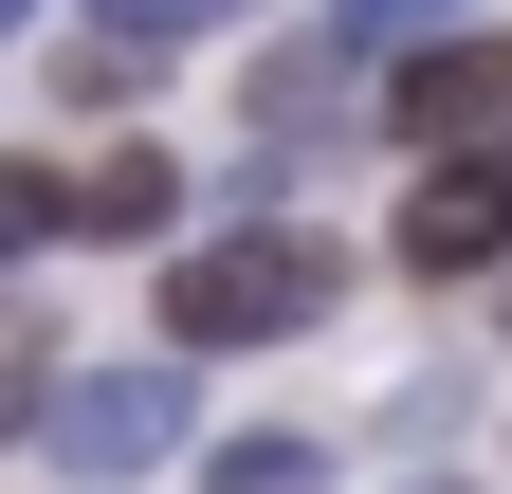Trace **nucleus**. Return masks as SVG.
I'll list each match as a JSON object with an SVG mask.
<instances>
[{
	"instance_id": "obj_1",
	"label": "nucleus",
	"mask_w": 512,
	"mask_h": 494,
	"mask_svg": "<svg viewBox=\"0 0 512 494\" xmlns=\"http://www.w3.org/2000/svg\"><path fill=\"white\" fill-rule=\"evenodd\" d=\"M330 293H348V257H330V238H183V257H165V348H275V330H311V312H330Z\"/></svg>"
},
{
	"instance_id": "obj_2",
	"label": "nucleus",
	"mask_w": 512,
	"mask_h": 494,
	"mask_svg": "<svg viewBox=\"0 0 512 494\" xmlns=\"http://www.w3.org/2000/svg\"><path fill=\"white\" fill-rule=\"evenodd\" d=\"M202 366V348H183ZM183 366H74V385H37V458H74V476H147L183 440Z\"/></svg>"
},
{
	"instance_id": "obj_3",
	"label": "nucleus",
	"mask_w": 512,
	"mask_h": 494,
	"mask_svg": "<svg viewBox=\"0 0 512 494\" xmlns=\"http://www.w3.org/2000/svg\"><path fill=\"white\" fill-rule=\"evenodd\" d=\"M494 257H512V129H494V147H421L403 275H494Z\"/></svg>"
},
{
	"instance_id": "obj_4",
	"label": "nucleus",
	"mask_w": 512,
	"mask_h": 494,
	"mask_svg": "<svg viewBox=\"0 0 512 494\" xmlns=\"http://www.w3.org/2000/svg\"><path fill=\"white\" fill-rule=\"evenodd\" d=\"M384 129L403 147H494L512 129V37H421L403 74H384Z\"/></svg>"
},
{
	"instance_id": "obj_5",
	"label": "nucleus",
	"mask_w": 512,
	"mask_h": 494,
	"mask_svg": "<svg viewBox=\"0 0 512 494\" xmlns=\"http://www.w3.org/2000/svg\"><path fill=\"white\" fill-rule=\"evenodd\" d=\"M165 220H183V165H165V147H110V165L74 183V238H165Z\"/></svg>"
},
{
	"instance_id": "obj_6",
	"label": "nucleus",
	"mask_w": 512,
	"mask_h": 494,
	"mask_svg": "<svg viewBox=\"0 0 512 494\" xmlns=\"http://www.w3.org/2000/svg\"><path fill=\"white\" fill-rule=\"evenodd\" d=\"M348 129V92H330V55H275V74H256V165H311Z\"/></svg>"
},
{
	"instance_id": "obj_7",
	"label": "nucleus",
	"mask_w": 512,
	"mask_h": 494,
	"mask_svg": "<svg viewBox=\"0 0 512 494\" xmlns=\"http://www.w3.org/2000/svg\"><path fill=\"white\" fill-rule=\"evenodd\" d=\"M202 494H330V458H311L293 421H256V440H220V458H202Z\"/></svg>"
},
{
	"instance_id": "obj_8",
	"label": "nucleus",
	"mask_w": 512,
	"mask_h": 494,
	"mask_svg": "<svg viewBox=\"0 0 512 494\" xmlns=\"http://www.w3.org/2000/svg\"><path fill=\"white\" fill-rule=\"evenodd\" d=\"M0 238H19V257H37V238H74V183H55V165H0Z\"/></svg>"
},
{
	"instance_id": "obj_9",
	"label": "nucleus",
	"mask_w": 512,
	"mask_h": 494,
	"mask_svg": "<svg viewBox=\"0 0 512 494\" xmlns=\"http://www.w3.org/2000/svg\"><path fill=\"white\" fill-rule=\"evenodd\" d=\"M92 19H110V37H147V55H165V37H202V19H238V0H92Z\"/></svg>"
},
{
	"instance_id": "obj_10",
	"label": "nucleus",
	"mask_w": 512,
	"mask_h": 494,
	"mask_svg": "<svg viewBox=\"0 0 512 494\" xmlns=\"http://www.w3.org/2000/svg\"><path fill=\"white\" fill-rule=\"evenodd\" d=\"M348 19H458V0H348Z\"/></svg>"
},
{
	"instance_id": "obj_11",
	"label": "nucleus",
	"mask_w": 512,
	"mask_h": 494,
	"mask_svg": "<svg viewBox=\"0 0 512 494\" xmlns=\"http://www.w3.org/2000/svg\"><path fill=\"white\" fill-rule=\"evenodd\" d=\"M0 19H19V0H0Z\"/></svg>"
},
{
	"instance_id": "obj_12",
	"label": "nucleus",
	"mask_w": 512,
	"mask_h": 494,
	"mask_svg": "<svg viewBox=\"0 0 512 494\" xmlns=\"http://www.w3.org/2000/svg\"><path fill=\"white\" fill-rule=\"evenodd\" d=\"M439 494H458V476H439Z\"/></svg>"
}]
</instances>
